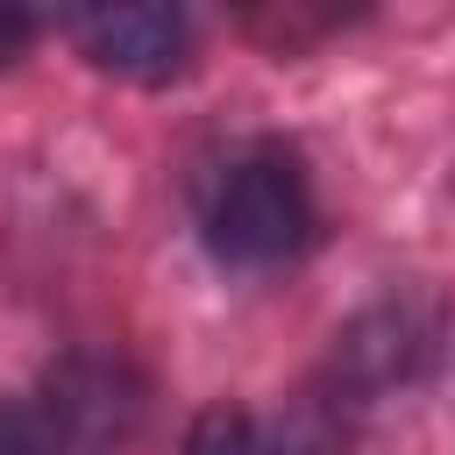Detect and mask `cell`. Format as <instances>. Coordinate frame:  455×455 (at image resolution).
<instances>
[{
    "instance_id": "obj_1",
    "label": "cell",
    "mask_w": 455,
    "mask_h": 455,
    "mask_svg": "<svg viewBox=\"0 0 455 455\" xmlns=\"http://www.w3.org/2000/svg\"><path fill=\"white\" fill-rule=\"evenodd\" d=\"M199 228L220 263L270 270L313 242V185L284 149H249L206 185Z\"/></svg>"
},
{
    "instance_id": "obj_2",
    "label": "cell",
    "mask_w": 455,
    "mask_h": 455,
    "mask_svg": "<svg viewBox=\"0 0 455 455\" xmlns=\"http://www.w3.org/2000/svg\"><path fill=\"white\" fill-rule=\"evenodd\" d=\"M149 384L135 377V363L121 355H64L43 377V427L57 441V455H107L142 427Z\"/></svg>"
},
{
    "instance_id": "obj_3",
    "label": "cell",
    "mask_w": 455,
    "mask_h": 455,
    "mask_svg": "<svg viewBox=\"0 0 455 455\" xmlns=\"http://www.w3.org/2000/svg\"><path fill=\"white\" fill-rule=\"evenodd\" d=\"M71 43L85 50V64L135 78V85H164L185 71L192 57V21L178 7H149V0H121V7H85L71 14Z\"/></svg>"
},
{
    "instance_id": "obj_4",
    "label": "cell",
    "mask_w": 455,
    "mask_h": 455,
    "mask_svg": "<svg viewBox=\"0 0 455 455\" xmlns=\"http://www.w3.org/2000/svg\"><path fill=\"white\" fill-rule=\"evenodd\" d=\"M185 455H256V427L235 405H206L185 434Z\"/></svg>"
},
{
    "instance_id": "obj_5",
    "label": "cell",
    "mask_w": 455,
    "mask_h": 455,
    "mask_svg": "<svg viewBox=\"0 0 455 455\" xmlns=\"http://www.w3.org/2000/svg\"><path fill=\"white\" fill-rule=\"evenodd\" d=\"M0 455H57L36 405H0Z\"/></svg>"
},
{
    "instance_id": "obj_6",
    "label": "cell",
    "mask_w": 455,
    "mask_h": 455,
    "mask_svg": "<svg viewBox=\"0 0 455 455\" xmlns=\"http://www.w3.org/2000/svg\"><path fill=\"white\" fill-rule=\"evenodd\" d=\"M28 43H36V14H28V7H7V0H0V71H7V64H14V57H21Z\"/></svg>"
}]
</instances>
